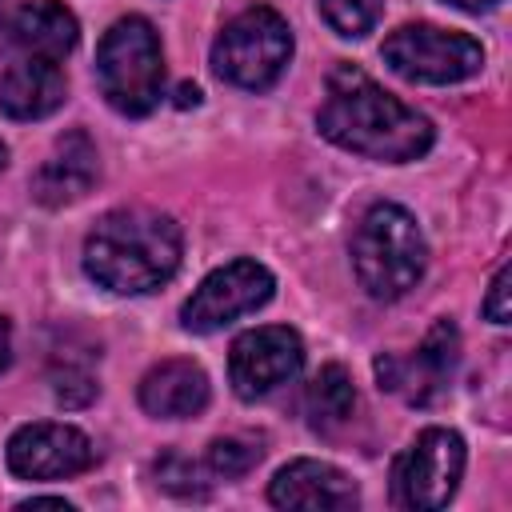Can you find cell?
<instances>
[{
    "label": "cell",
    "instance_id": "1",
    "mask_svg": "<svg viewBox=\"0 0 512 512\" xmlns=\"http://www.w3.org/2000/svg\"><path fill=\"white\" fill-rule=\"evenodd\" d=\"M316 128L336 148L380 164H408L424 156L436 136L424 112L396 100L352 64H340L328 76V100L316 112Z\"/></svg>",
    "mask_w": 512,
    "mask_h": 512
},
{
    "label": "cell",
    "instance_id": "2",
    "mask_svg": "<svg viewBox=\"0 0 512 512\" xmlns=\"http://www.w3.org/2000/svg\"><path fill=\"white\" fill-rule=\"evenodd\" d=\"M180 224L156 208H116L84 240V272L116 292L140 296L168 284L180 268Z\"/></svg>",
    "mask_w": 512,
    "mask_h": 512
},
{
    "label": "cell",
    "instance_id": "3",
    "mask_svg": "<svg viewBox=\"0 0 512 512\" xmlns=\"http://www.w3.org/2000/svg\"><path fill=\"white\" fill-rule=\"evenodd\" d=\"M352 268L372 300L408 296L428 268V244L416 216L392 200L372 204L352 236Z\"/></svg>",
    "mask_w": 512,
    "mask_h": 512
},
{
    "label": "cell",
    "instance_id": "4",
    "mask_svg": "<svg viewBox=\"0 0 512 512\" xmlns=\"http://www.w3.org/2000/svg\"><path fill=\"white\" fill-rule=\"evenodd\" d=\"M96 84L120 116H148L164 96V48L144 16L116 20L96 48Z\"/></svg>",
    "mask_w": 512,
    "mask_h": 512
},
{
    "label": "cell",
    "instance_id": "5",
    "mask_svg": "<svg viewBox=\"0 0 512 512\" xmlns=\"http://www.w3.org/2000/svg\"><path fill=\"white\" fill-rule=\"evenodd\" d=\"M288 60H292V28L272 8H248L232 16L212 44L216 76L248 92L272 88L288 68Z\"/></svg>",
    "mask_w": 512,
    "mask_h": 512
},
{
    "label": "cell",
    "instance_id": "6",
    "mask_svg": "<svg viewBox=\"0 0 512 512\" xmlns=\"http://www.w3.org/2000/svg\"><path fill=\"white\" fill-rule=\"evenodd\" d=\"M384 64L412 84H460L480 72L484 48L468 32L436 24H404L380 44Z\"/></svg>",
    "mask_w": 512,
    "mask_h": 512
},
{
    "label": "cell",
    "instance_id": "7",
    "mask_svg": "<svg viewBox=\"0 0 512 512\" xmlns=\"http://www.w3.org/2000/svg\"><path fill=\"white\" fill-rule=\"evenodd\" d=\"M464 476V440L452 428H424L392 464V500L412 512H436Z\"/></svg>",
    "mask_w": 512,
    "mask_h": 512
},
{
    "label": "cell",
    "instance_id": "8",
    "mask_svg": "<svg viewBox=\"0 0 512 512\" xmlns=\"http://www.w3.org/2000/svg\"><path fill=\"white\" fill-rule=\"evenodd\" d=\"M276 292V280L256 260H232L200 280V288L184 300L180 324L188 332H220L224 324L264 308Z\"/></svg>",
    "mask_w": 512,
    "mask_h": 512
},
{
    "label": "cell",
    "instance_id": "9",
    "mask_svg": "<svg viewBox=\"0 0 512 512\" xmlns=\"http://www.w3.org/2000/svg\"><path fill=\"white\" fill-rule=\"evenodd\" d=\"M304 368V344L288 324H264L244 332L228 352V380L240 400H260Z\"/></svg>",
    "mask_w": 512,
    "mask_h": 512
},
{
    "label": "cell",
    "instance_id": "10",
    "mask_svg": "<svg viewBox=\"0 0 512 512\" xmlns=\"http://www.w3.org/2000/svg\"><path fill=\"white\" fill-rule=\"evenodd\" d=\"M96 464L92 440L72 424H24L8 440V468L20 480H64Z\"/></svg>",
    "mask_w": 512,
    "mask_h": 512
},
{
    "label": "cell",
    "instance_id": "11",
    "mask_svg": "<svg viewBox=\"0 0 512 512\" xmlns=\"http://www.w3.org/2000/svg\"><path fill=\"white\" fill-rule=\"evenodd\" d=\"M460 364V332L452 320H436L412 356H380V388L404 392L412 404H432Z\"/></svg>",
    "mask_w": 512,
    "mask_h": 512
},
{
    "label": "cell",
    "instance_id": "12",
    "mask_svg": "<svg viewBox=\"0 0 512 512\" xmlns=\"http://www.w3.org/2000/svg\"><path fill=\"white\" fill-rule=\"evenodd\" d=\"M268 500L276 508H308V512H344L356 508L360 488L348 480V472H340L336 464L324 460H292L284 464L272 484H268Z\"/></svg>",
    "mask_w": 512,
    "mask_h": 512
},
{
    "label": "cell",
    "instance_id": "13",
    "mask_svg": "<svg viewBox=\"0 0 512 512\" xmlns=\"http://www.w3.org/2000/svg\"><path fill=\"white\" fill-rule=\"evenodd\" d=\"M4 48L20 52V56H36V60H64L76 40H80V24L76 16L56 4V0H32L20 4L8 20H4Z\"/></svg>",
    "mask_w": 512,
    "mask_h": 512
},
{
    "label": "cell",
    "instance_id": "14",
    "mask_svg": "<svg viewBox=\"0 0 512 512\" xmlns=\"http://www.w3.org/2000/svg\"><path fill=\"white\" fill-rule=\"evenodd\" d=\"M100 160H96V144L84 132H68L56 140L52 156L36 168L32 176V196L44 208H64L76 204L80 196H88V188L96 184Z\"/></svg>",
    "mask_w": 512,
    "mask_h": 512
},
{
    "label": "cell",
    "instance_id": "15",
    "mask_svg": "<svg viewBox=\"0 0 512 512\" xmlns=\"http://www.w3.org/2000/svg\"><path fill=\"white\" fill-rule=\"evenodd\" d=\"M208 396H212V384L204 368L192 360H164L148 368V376L140 380V408L156 420L200 416L208 408Z\"/></svg>",
    "mask_w": 512,
    "mask_h": 512
},
{
    "label": "cell",
    "instance_id": "16",
    "mask_svg": "<svg viewBox=\"0 0 512 512\" xmlns=\"http://www.w3.org/2000/svg\"><path fill=\"white\" fill-rule=\"evenodd\" d=\"M64 96H68V84L56 60L20 56L0 76V112L12 120H44L64 104Z\"/></svg>",
    "mask_w": 512,
    "mask_h": 512
},
{
    "label": "cell",
    "instance_id": "17",
    "mask_svg": "<svg viewBox=\"0 0 512 512\" xmlns=\"http://www.w3.org/2000/svg\"><path fill=\"white\" fill-rule=\"evenodd\" d=\"M304 408H308L312 428H324V432H328V428L344 424V420L352 416V408H356L352 376H348L340 364H324V368L312 376V384H308Z\"/></svg>",
    "mask_w": 512,
    "mask_h": 512
},
{
    "label": "cell",
    "instance_id": "18",
    "mask_svg": "<svg viewBox=\"0 0 512 512\" xmlns=\"http://www.w3.org/2000/svg\"><path fill=\"white\" fill-rule=\"evenodd\" d=\"M380 12H384V0H320L324 24H328L336 36H344V40L368 36V32L376 28Z\"/></svg>",
    "mask_w": 512,
    "mask_h": 512
},
{
    "label": "cell",
    "instance_id": "19",
    "mask_svg": "<svg viewBox=\"0 0 512 512\" xmlns=\"http://www.w3.org/2000/svg\"><path fill=\"white\" fill-rule=\"evenodd\" d=\"M260 456H264V448L256 436H220L208 448V468L216 476L232 480V476H244L252 464H260Z\"/></svg>",
    "mask_w": 512,
    "mask_h": 512
},
{
    "label": "cell",
    "instance_id": "20",
    "mask_svg": "<svg viewBox=\"0 0 512 512\" xmlns=\"http://www.w3.org/2000/svg\"><path fill=\"white\" fill-rule=\"evenodd\" d=\"M156 480H160L168 492H180V496H204L200 468H196L192 460H184L180 452H168L164 460H156Z\"/></svg>",
    "mask_w": 512,
    "mask_h": 512
},
{
    "label": "cell",
    "instance_id": "21",
    "mask_svg": "<svg viewBox=\"0 0 512 512\" xmlns=\"http://www.w3.org/2000/svg\"><path fill=\"white\" fill-rule=\"evenodd\" d=\"M508 284H512V272H508V264H500L492 284H488V296H484V316L492 324H508V316H512V308H508V292L512 288Z\"/></svg>",
    "mask_w": 512,
    "mask_h": 512
},
{
    "label": "cell",
    "instance_id": "22",
    "mask_svg": "<svg viewBox=\"0 0 512 512\" xmlns=\"http://www.w3.org/2000/svg\"><path fill=\"white\" fill-rule=\"evenodd\" d=\"M12 364V328H8V320L0 316V372Z\"/></svg>",
    "mask_w": 512,
    "mask_h": 512
},
{
    "label": "cell",
    "instance_id": "23",
    "mask_svg": "<svg viewBox=\"0 0 512 512\" xmlns=\"http://www.w3.org/2000/svg\"><path fill=\"white\" fill-rule=\"evenodd\" d=\"M176 104H180V108L200 104V88H196V84H180V88H176Z\"/></svg>",
    "mask_w": 512,
    "mask_h": 512
},
{
    "label": "cell",
    "instance_id": "24",
    "mask_svg": "<svg viewBox=\"0 0 512 512\" xmlns=\"http://www.w3.org/2000/svg\"><path fill=\"white\" fill-rule=\"evenodd\" d=\"M24 508H60V512H72V504L60 500V496H36V500H28Z\"/></svg>",
    "mask_w": 512,
    "mask_h": 512
},
{
    "label": "cell",
    "instance_id": "25",
    "mask_svg": "<svg viewBox=\"0 0 512 512\" xmlns=\"http://www.w3.org/2000/svg\"><path fill=\"white\" fill-rule=\"evenodd\" d=\"M444 4L464 8V12H480V8H492V4H500V0H444Z\"/></svg>",
    "mask_w": 512,
    "mask_h": 512
},
{
    "label": "cell",
    "instance_id": "26",
    "mask_svg": "<svg viewBox=\"0 0 512 512\" xmlns=\"http://www.w3.org/2000/svg\"><path fill=\"white\" fill-rule=\"evenodd\" d=\"M4 160H8V148H4V144H0V168H4Z\"/></svg>",
    "mask_w": 512,
    "mask_h": 512
},
{
    "label": "cell",
    "instance_id": "27",
    "mask_svg": "<svg viewBox=\"0 0 512 512\" xmlns=\"http://www.w3.org/2000/svg\"><path fill=\"white\" fill-rule=\"evenodd\" d=\"M4 4H8V0H0V8H4Z\"/></svg>",
    "mask_w": 512,
    "mask_h": 512
}]
</instances>
